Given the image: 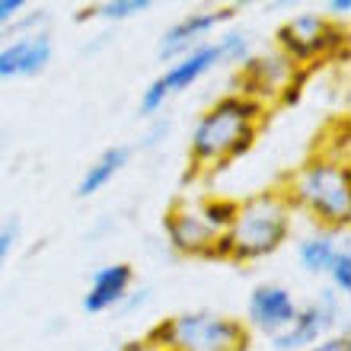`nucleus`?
<instances>
[{
	"label": "nucleus",
	"instance_id": "f257e3e1",
	"mask_svg": "<svg viewBox=\"0 0 351 351\" xmlns=\"http://www.w3.org/2000/svg\"><path fill=\"white\" fill-rule=\"evenodd\" d=\"M265 119V106L243 93H227L214 102L208 112H202V119L195 121L192 134H189V157H192V169L204 173V169H217L233 163L237 157L250 154L256 144L259 125Z\"/></svg>",
	"mask_w": 351,
	"mask_h": 351
},
{
	"label": "nucleus",
	"instance_id": "f03ea898",
	"mask_svg": "<svg viewBox=\"0 0 351 351\" xmlns=\"http://www.w3.org/2000/svg\"><path fill=\"white\" fill-rule=\"evenodd\" d=\"M285 198L326 230H345L351 221V169L348 157L316 154L294 169L285 182Z\"/></svg>",
	"mask_w": 351,
	"mask_h": 351
},
{
	"label": "nucleus",
	"instance_id": "7ed1b4c3",
	"mask_svg": "<svg viewBox=\"0 0 351 351\" xmlns=\"http://www.w3.org/2000/svg\"><path fill=\"white\" fill-rule=\"evenodd\" d=\"M291 202L281 189H268L237 202L230 230L214 243L211 259H230V262H259L285 246L291 237Z\"/></svg>",
	"mask_w": 351,
	"mask_h": 351
},
{
	"label": "nucleus",
	"instance_id": "20e7f679",
	"mask_svg": "<svg viewBox=\"0 0 351 351\" xmlns=\"http://www.w3.org/2000/svg\"><path fill=\"white\" fill-rule=\"evenodd\" d=\"M147 342L157 351H246L250 332L233 316L195 310L160 323Z\"/></svg>",
	"mask_w": 351,
	"mask_h": 351
},
{
	"label": "nucleus",
	"instance_id": "39448f33",
	"mask_svg": "<svg viewBox=\"0 0 351 351\" xmlns=\"http://www.w3.org/2000/svg\"><path fill=\"white\" fill-rule=\"evenodd\" d=\"M348 45V32L342 23L326 13H300L278 29V51L300 71H310L316 61L335 58Z\"/></svg>",
	"mask_w": 351,
	"mask_h": 351
},
{
	"label": "nucleus",
	"instance_id": "423d86ee",
	"mask_svg": "<svg viewBox=\"0 0 351 351\" xmlns=\"http://www.w3.org/2000/svg\"><path fill=\"white\" fill-rule=\"evenodd\" d=\"M163 227H167L169 246L176 252H182V256H204V259H211L214 243L223 237L211 223L208 211H204V202H179L167 214Z\"/></svg>",
	"mask_w": 351,
	"mask_h": 351
},
{
	"label": "nucleus",
	"instance_id": "0eeeda50",
	"mask_svg": "<svg viewBox=\"0 0 351 351\" xmlns=\"http://www.w3.org/2000/svg\"><path fill=\"white\" fill-rule=\"evenodd\" d=\"M335 323H339V297H335V291H323L316 300L297 306L294 323L281 335H275L271 345H275V351H304L319 339H326Z\"/></svg>",
	"mask_w": 351,
	"mask_h": 351
},
{
	"label": "nucleus",
	"instance_id": "6e6552de",
	"mask_svg": "<svg viewBox=\"0 0 351 351\" xmlns=\"http://www.w3.org/2000/svg\"><path fill=\"white\" fill-rule=\"evenodd\" d=\"M233 16H237V7L192 10V13H185L179 23H173V26L160 36V42H157L160 61H179V58H185L189 51L204 45L214 29L223 26V23H230Z\"/></svg>",
	"mask_w": 351,
	"mask_h": 351
},
{
	"label": "nucleus",
	"instance_id": "1a4fd4ad",
	"mask_svg": "<svg viewBox=\"0 0 351 351\" xmlns=\"http://www.w3.org/2000/svg\"><path fill=\"white\" fill-rule=\"evenodd\" d=\"M300 67H294L281 51H271V55H250L240 64V74H237V84H240L243 96L262 102L268 99H281V93L291 86L294 74Z\"/></svg>",
	"mask_w": 351,
	"mask_h": 351
},
{
	"label": "nucleus",
	"instance_id": "9d476101",
	"mask_svg": "<svg viewBox=\"0 0 351 351\" xmlns=\"http://www.w3.org/2000/svg\"><path fill=\"white\" fill-rule=\"evenodd\" d=\"M55 42L45 29L23 32L19 38L0 48V80H16V77H36L51 64Z\"/></svg>",
	"mask_w": 351,
	"mask_h": 351
},
{
	"label": "nucleus",
	"instance_id": "9b49d317",
	"mask_svg": "<svg viewBox=\"0 0 351 351\" xmlns=\"http://www.w3.org/2000/svg\"><path fill=\"white\" fill-rule=\"evenodd\" d=\"M246 316H250V323L259 332L275 339V335H281L287 326L294 323L297 300L281 285H259V287H252L250 304H246Z\"/></svg>",
	"mask_w": 351,
	"mask_h": 351
},
{
	"label": "nucleus",
	"instance_id": "f8f14e48",
	"mask_svg": "<svg viewBox=\"0 0 351 351\" xmlns=\"http://www.w3.org/2000/svg\"><path fill=\"white\" fill-rule=\"evenodd\" d=\"M131 285H134V268L128 262L102 265L90 281V291L84 297V310L86 313H109L125 300Z\"/></svg>",
	"mask_w": 351,
	"mask_h": 351
},
{
	"label": "nucleus",
	"instance_id": "ddd939ff",
	"mask_svg": "<svg viewBox=\"0 0 351 351\" xmlns=\"http://www.w3.org/2000/svg\"><path fill=\"white\" fill-rule=\"evenodd\" d=\"M217 64H223L221 51H217V42H204V45H198L185 58L173 61L167 67V74H160V84L167 86L169 96H176V93H185L189 86H195L204 74H211Z\"/></svg>",
	"mask_w": 351,
	"mask_h": 351
},
{
	"label": "nucleus",
	"instance_id": "4468645a",
	"mask_svg": "<svg viewBox=\"0 0 351 351\" xmlns=\"http://www.w3.org/2000/svg\"><path fill=\"white\" fill-rule=\"evenodd\" d=\"M131 160V150L128 147H109V150H102L99 157L93 160L90 167H86V173H84V179L77 182V195L80 198H90V195H96V192H102L106 185L115 179V176L125 169V163Z\"/></svg>",
	"mask_w": 351,
	"mask_h": 351
},
{
	"label": "nucleus",
	"instance_id": "2eb2a0df",
	"mask_svg": "<svg viewBox=\"0 0 351 351\" xmlns=\"http://www.w3.org/2000/svg\"><path fill=\"white\" fill-rule=\"evenodd\" d=\"M335 252H339V243H335V233L332 230H316L310 237L300 240L297 246V259L304 265V271L310 275H326L329 265H332Z\"/></svg>",
	"mask_w": 351,
	"mask_h": 351
},
{
	"label": "nucleus",
	"instance_id": "dca6fc26",
	"mask_svg": "<svg viewBox=\"0 0 351 351\" xmlns=\"http://www.w3.org/2000/svg\"><path fill=\"white\" fill-rule=\"evenodd\" d=\"M150 7H154L150 0H106V3H96V7H90L86 13H80V19L96 16V19H109V23H121V19L147 13Z\"/></svg>",
	"mask_w": 351,
	"mask_h": 351
},
{
	"label": "nucleus",
	"instance_id": "f3484780",
	"mask_svg": "<svg viewBox=\"0 0 351 351\" xmlns=\"http://www.w3.org/2000/svg\"><path fill=\"white\" fill-rule=\"evenodd\" d=\"M217 51H221V61L243 64V61L252 55V42L246 32H223V36L217 38Z\"/></svg>",
	"mask_w": 351,
	"mask_h": 351
},
{
	"label": "nucleus",
	"instance_id": "a211bd4d",
	"mask_svg": "<svg viewBox=\"0 0 351 351\" xmlns=\"http://www.w3.org/2000/svg\"><path fill=\"white\" fill-rule=\"evenodd\" d=\"M329 281H332V291L335 294H348L351 291V252H348V246H339V252H335V259H332V265H329Z\"/></svg>",
	"mask_w": 351,
	"mask_h": 351
},
{
	"label": "nucleus",
	"instance_id": "6ab92c4d",
	"mask_svg": "<svg viewBox=\"0 0 351 351\" xmlns=\"http://www.w3.org/2000/svg\"><path fill=\"white\" fill-rule=\"evenodd\" d=\"M167 102H169V93L157 77V80H150V86H144V93H141V115H157V112H163Z\"/></svg>",
	"mask_w": 351,
	"mask_h": 351
},
{
	"label": "nucleus",
	"instance_id": "aec40b11",
	"mask_svg": "<svg viewBox=\"0 0 351 351\" xmlns=\"http://www.w3.org/2000/svg\"><path fill=\"white\" fill-rule=\"evenodd\" d=\"M19 237V223L16 221H10L0 227V271H3V265H7L10 259V252H13V243H16Z\"/></svg>",
	"mask_w": 351,
	"mask_h": 351
},
{
	"label": "nucleus",
	"instance_id": "412c9836",
	"mask_svg": "<svg viewBox=\"0 0 351 351\" xmlns=\"http://www.w3.org/2000/svg\"><path fill=\"white\" fill-rule=\"evenodd\" d=\"M26 13V0H0V29L13 26V19Z\"/></svg>",
	"mask_w": 351,
	"mask_h": 351
},
{
	"label": "nucleus",
	"instance_id": "4be33fe9",
	"mask_svg": "<svg viewBox=\"0 0 351 351\" xmlns=\"http://www.w3.org/2000/svg\"><path fill=\"white\" fill-rule=\"evenodd\" d=\"M147 300H150V291L138 287V291H128V294H125V300H121L115 310H119V313H134V310H141Z\"/></svg>",
	"mask_w": 351,
	"mask_h": 351
},
{
	"label": "nucleus",
	"instance_id": "5701e85b",
	"mask_svg": "<svg viewBox=\"0 0 351 351\" xmlns=\"http://www.w3.org/2000/svg\"><path fill=\"white\" fill-rule=\"evenodd\" d=\"M304 351H351V339L348 335H326V339H319L316 345H310Z\"/></svg>",
	"mask_w": 351,
	"mask_h": 351
},
{
	"label": "nucleus",
	"instance_id": "b1692460",
	"mask_svg": "<svg viewBox=\"0 0 351 351\" xmlns=\"http://www.w3.org/2000/svg\"><path fill=\"white\" fill-rule=\"evenodd\" d=\"M167 131H169V121H167V119L157 121V125L147 131V138H144V147H154L157 141H163V134H167Z\"/></svg>",
	"mask_w": 351,
	"mask_h": 351
},
{
	"label": "nucleus",
	"instance_id": "393cba45",
	"mask_svg": "<svg viewBox=\"0 0 351 351\" xmlns=\"http://www.w3.org/2000/svg\"><path fill=\"white\" fill-rule=\"evenodd\" d=\"M326 10H329V19H335V23H339V16H348L351 0H329V3H326Z\"/></svg>",
	"mask_w": 351,
	"mask_h": 351
},
{
	"label": "nucleus",
	"instance_id": "a878e982",
	"mask_svg": "<svg viewBox=\"0 0 351 351\" xmlns=\"http://www.w3.org/2000/svg\"><path fill=\"white\" fill-rule=\"evenodd\" d=\"M121 351H157V348H154V345H150L147 339H141V342H128Z\"/></svg>",
	"mask_w": 351,
	"mask_h": 351
}]
</instances>
